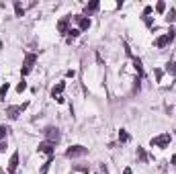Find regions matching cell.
<instances>
[{
	"label": "cell",
	"mask_w": 176,
	"mask_h": 174,
	"mask_svg": "<svg viewBox=\"0 0 176 174\" xmlns=\"http://www.w3.org/2000/svg\"><path fill=\"white\" fill-rule=\"evenodd\" d=\"M37 149H39L41 154H47L49 158H51V156H53V152H55V144H51V141H41Z\"/></svg>",
	"instance_id": "ba28073f"
},
{
	"label": "cell",
	"mask_w": 176,
	"mask_h": 174,
	"mask_svg": "<svg viewBox=\"0 0 176 174\" xmlns=\"http://www.w3.org/2000/svg\"><path fill=\"white\" fill-rule=\"evenodd\" d=\"M170 133H162V135H158V137H152V148H166V145H170Z\"/></svg>",
	"instance_id": "7a4b0ae2"
},
{
	"label": "cell",
	"mask_w": 176,
	"mask_h": 174,
	"mask_svg": "<svg viewBox=\"0 0 176 174\" xmlns=\"http://www.w3.org/2000/svg\"><path fill=\"white\" fill-rule=\"evenodd\" d=\"M16 168H19V152H15V154L10 156V160H8V172L15 174Z\"/></svg>",
	"instance_id": "30bf717a"
},
{
	"label": "cell",
	"mask_w": 176,
	"mask_h": 174,
	"mask_svg": "<svg viewBox=\"0 0 176 174\" xmlns=\"http://www.w3.org/2000/svg\"><path fill=\"white\" fill-rule=\"evenodd\" d=\"M166 70L170 72V74H176V62H168V64H166Z\"/></svg>",
	"instance_id": "7402d4cb"
},
{
	"label": "cell",
	"mask_w": 176,
	"mask_h": 174,
	"mask_svg": "<svg viewBox=\"0 0 176 174\" xmlns=\"http://www.w3.org/2000/svg\"><path fill=\"white\" fill-rule=\"evenodd\" d=\"M15 174H16V172H15Z\"/></svg>",
	"instance_id": "f546056e"
},
{
	"label": "cell",
	"mask_w": 176,
	"mask_h": 174,
	"mask_svg": "<svg viewBox=\"0 0 176 174\" xmlns=\"http://www.w3.org/2000/svg\"><path fill=\"white\" fill-rule=\"evenodd\" d=\"M119 141H121V144H127V141H129V133L125 129L119 131Z\"/></svg>",
	"instance_id": "9a60e30c"
},
{
	"label": "cell",
	"mask_w": 176,
	"mask_h": 174,
	"mask_svg": "<svg viewBox=\"0 0 176 174\" xmlns=\"http://www.w3.org/2000/svg\"><path fill=\"white\" fill-rule=\"evenodd\" d=\"M88 154V148H84V145H72V148L66 152V156L68 158H82V156Z\"/></svg>",
	"instance_id": "277c9868"
},
{
	"label": "cell",
	"mask_w": 176,
	"mask_h": 174,
	"mask_svg": "<svg viewBox=\"0 0 176 174\" xmlns=\"http://www.w3.org/2000/svg\"><path fill=\"white\" fill-rule=\"evenodd\" d=\"M166 21H168V23H174V21H176V10L174 8H170V12L166 15Z\"/></svg>",
	"instance_id": "44dd1931"
},
{
	"label": "cell",
	"mask_w": 176,
	"mask_h": 174,
	"mask_svg": "<svg viewBox=\"0 0 176 174\" xmlns=\"http://www.w3.org/2000/svg\"><path fill=\"white\" fill-rule=\"evenodd\" d=\"M174 37H176V31L170 27V31H168L166 35H162V37H158V39H156V47H160V49H162V47H166V45L170 43Z\"/></svg>",
	"instance_id": "3957f363"
},
{
	"label": "cell",
	"mask_w": 176,
	"mask_h": 174,
	"mask_svg": "<svg viewBox=\"0 0 176 174\" xmlns=\"http://www.w3.org/2000/svg\"><path fill=\"white\" fill-rule=\"evenodd\" d=\"M35 62H37V55H35V53H27V55H25V62H23V70H21V74H23V76L29 74L31 70H33Z\"/></svg>",
	"instance_id": "6da1fadb"
},
{
	"label": "cell",
	"mask_w": 176,
	"mask_h": 174,
	"mask_svg": "<svg viewBox=\"0 0 176 174\" xmlns=\"http://www.w3.org/2000/svg\"><path fill=\"white\" fill-rule=\"evenodd\" d=\"M27 107H29V104H27V103L19 104V107H8V109H6V115H8L10 119H16V117H19V115L23 113L25 109H27Z\"/></svg>",
	"instance_id": "52a82bcc"
},
{
	"label": "cell",
	"mask_w": 176,
	"mask_h": 174,
	"mask_svg": "<svg viewBox=\"0 0 176 174\" xmlns=\"http://www.w3.org/2000/svg\"><path fill=\"white\" fill-rule=\"evenodd\" d=\"M78 35H80V29H70V31H68V41L76 39V37H78Z\"/></svg>",
	"instance_id": "e0dca14e"
},
{
	"label": "cell",
	"mask_w": 176,
	"mask_h": 174,
	"mask_svg": "<svg viewBox=\"0 0 176 174\" xmlns=\"http://www.w3.org/2000/svg\"><path fill=\"white\" fill-rule=\"evenodd\" d=\"M64 88H66V82H58V84L53 86V90H51V96H53L59 104L64 103Z\"/></svg>",
	"instance_id": "5b68a950"
},
{
	"label": "cell",
	"mask_w": 176,
	"mask_h": 174,
	"mask_svg": "<svg viewBox=\"0 0 176 174\" xmlns=\"http://www.w3.org/2000/svg\"><path fill=\"white\" fill-rule=\"evenodd\" d=\"M15 12H16V16H23V12H25V6L21 4V2H15Z\"/></svg>",
	"instance_id": "ac0fdd59"
},
{
	"label": "cell",
	"mask_w": 176,
	"mask_h": 174,
	"mask_svg": "<svg viewBox=\"0 0 176 174\" xmlns=\"http://www.w3.org/2000/svg\"><path fill=\"white\" fill-rule=\"evenodd\" d=\"M6 92H8V82H6V84H2V86H0V100H4Z\"/></svg>",
	"instance_id": "ffe728a7"
},
{
	"label": "cell",
	"mask_w": 176,
	"mask_h": 174,
	"mask_svg": "<svg viewBox=\"0 0 176 174\" xmlns=\"http://www.w3.org/2000/svg\"><path fill=\"white\" fill-rule=\"evenodd\" d=\"M125 49H127V55L131 57V62H133V68L137 70V76L141 78V76H143V66H141V62H139V57H135V55L131 53V49H129V47H125Z\"/></svg>",
	"instance_id": "9c48e42d"
},
{
	"label": "cell",
	"mask_w": 176,
	"mask_h": 174,
	"mask_svg": "<svg viewBox=\"0 0 176 174\" xmlns=\"http://www.w3.org/2000/svg\"><path fill=\"white\" fill-rule=\"evenodd\" d=\"M154 74H156V80L160 82V80H162V76H164V72H162V70H154Z\"/></svg>",
	"instance_id": "d4e9b609"
},
{
	"label": "cell",
	"mask_w": 176,
	"mask_h": 174,
	"mask_svg": "<svg viewBox=\"0 0 176 174\" xmlns=\"http://www.w3.org/2000/svg\"><path fill=\"white\" fill-rule=\"evenodd\" d=\"M123 174H131V168H125V170H123Z\"/></svg>",
	"instance_id": "83f0119b"
},
{
	"label": "cell",
	"mask_w": 176,
	"mask_h": 174,
	"mask_svg": "<svg viewBox=\"0 0 176 174\" xmlns=\"http://www.w3.org/2000/svg\"><path fill=\"white\" fill-rule=\"evenodd\" d=\"M51 164H53V156H51V158H49L47 162L43 164V168H41V174H47V170H49V166H51Z\"/></svg>",
	"instance_id": "d6986e66"
},
{
	"label": "cell",
	"mask_w": 176,
	"mask_h": 174,
	"mask_svg": "<svg viewBox=\"0 0 176 174\" xmlns=\"http://www.w3.org/2000/svg\"><path fill=\"white\" fill-rule=\"evenodd\" d=\"M8 127H6V125H0V141H4L6 139V135H8Z\"/></svg>",
	"instance_id": "2e32d148"
},
{
	"label": "cell",
	"mask_w": 176,
	"mask_h": 174,
	"mask_svg": "<svg viewBox=\"0 0 176 174\" xmlns=\"http://www.w3.org/2000/svg\"><path fill=\"white\" fill-rule=\"evenodd\" d=\"M98 0H92L90 4H86V15H90V12H94V10H98Z\"/></svg>",
	"instance_id": "4fadbf2b"
},
{
	"label": "cell",
	"mask_w": 176,
	"mask_h": 174,
	"mask_svg": "<svg viewBox=\"0 0 176 174\" xmlns=\"http://www.w3.org/2000/svg\"><path fill=\"white\" fill-rule=\"evenodd\" d=\"M25 88H27V82H25V80H21L19 84H16V92H23Z\"/></svg>",
	"instance_id": "cb8c5ba5"
},
{
	"label": "cell",
	"mask_w": 176,
	"mask_h": 174,
	"mask_svg": "<svg viewBox=\"0 0 176 174\" xmlns=\"http://www.w3.org/2000/svg\"><path fill=\"white\" fill-rule=\"evenodd\" d=\"M68 23H70L68 16H64V19L58 23V31H59V33H68V31H70V29H68Z\"/></svg>",
	"instance_id": "8fae6325"
},
{
	"label": "cell",
	"mask_w": 176,
	"mask_h": 174,
	"mask_svg": "<svg viewBox=\"0 0 176 174\" xmlns=\"http://www.w3.org/2000/svg\"><path fill=\"white\" fill-rule=\"evenodd\" d=\"M137 158H139V162H143V164L147 162V154H146L143 148H137Z\"/></svg>",
	"instance_id": "5bb4252c"
},
{
	"label": "cell",
	"mask_w": 176,
	"mask_h": 174,
	"mask_svg": "<svg viewBox=\"0 0 176 174\" xmlns=\"http://www.w3.org/2000/svg\"><path fill=\"white\" fill-rule=\"evenodd\" d=\"M76 21H78V25H80V31H86L90 27V19H86V16H76Z\"/></svg>",
	"instance_id": "7c38bea8"
},
{
	"label": "cell",
	"mask_w": 176,
	"mask_h": 174,
	"mask_svg": "<svg viewBox=\"0 0 176 174\" xmlns=\"http://www.w3.org/2000/svg\"><path fill=\"white\" fill-rule=\"evenodd\" d=\"M76 168H78V170H82V172H88V170H90V168H88V166H82V164H78V166H76Z\"/></svg>",
	"instance_id": "484cf974"
},
{
	"label": "cell",
	"mask_w": 176,
	"mask_h": 174,
	"mask_svg": "<svg viewBox=\"0 0 176 174\" xmlns=\"http://www.w3.org/2000/svg\"><path fill=\"white\" fill-rule=\"evenodd\" d=\"M156 10H158V12H166V2H162V0H160V2L156 4Z\"/></svg>",
	"instance_id": "603a6c76"
},
{
	"label": "cell",
	"mask_w": 176,
	"mask_h": 174,
	"mask_svg": "<svg viewBox=\"0 0 176 174\" xmlns=\"http://www.w3.org/2000/svg\"><path fill=\"white\" fill-rule=\"evenodd\" d=\"M0 174H2V172H0Z\"/></svg>",
	"instance_id": "f1b7e54d"
},
{
	"label": "cell",
	"mask_w": 176,
	"mask_h": 174,
	"mask_svg": "<svg viewBox=\"0 0 176 174\" xmlns=\"http://www.w3.org/2000/svg\"><path fill=\"white\" fill-rule=\"evenodd\" d=\"M6 149V141H0V152H4Z\"/></svg>",
	"instance_id": "4316f807"
},
{
	"label": "cell",
	"mask_w": 176,
	"mask_h": 174,
	"mask_svg": "<svg viewBox=\"0 0 176 174\" xmlns=\"http://www.w3.org/2000/svg\"><path fill=\"white\" fill-rule=\"evenodd\" d=\"M43 133H45V137H47V141H51V144H58L59 137H62V135H59V129H58V127H47Z\"/></svg>",
	"instance_id": "8992f818"
}]
</instances>
